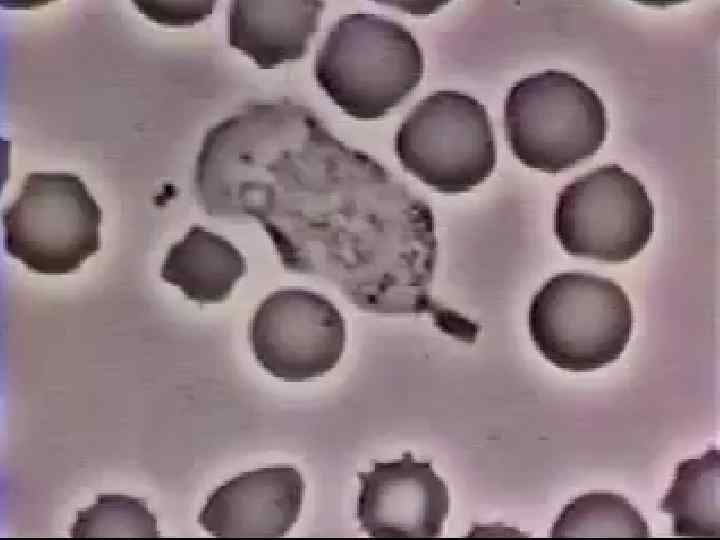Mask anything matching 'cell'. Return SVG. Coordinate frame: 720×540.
<instances>
[{
    "label": "cell",
    "instance_id": "ba28073f",
    "mask_svg": "<svg viewBox=\"0 0 720 540\" xmlns=\"http://www.w3.org/2000/svg\"><path fill=\"white\" fill-rule=\"evenodd\" d=\"M249 341L255 360L269 374L305 381L338 364L346 342L345 321L325 296L283 289L269 294L256 308Z\"/></svg>",
    "mask_w": 720,
    "mask_h": 540
},
{
    "label": "cell",
    "instance_id": "4fadbf2b",
    "mask_svg": "<svg viewBox=\"0 0 720 540\" xmlns=\"http://www.w3.org/2000/svg\"><path fill=\"white\" fill-rule=\"evenodd\" d=\"M720 452L709 448L698 458L680 461L659 503L671 515L677 537L719 538Z\"/></svg>",
    "mask_w": 720,
    "mask_h": 540
},
{
    "label": "cell",
    "instance_id": "52a82bcc",
    "mask_svg": "<svg viewBox=\"0 0 720 540\" xmlns=\"http://www.w3.org/2000/svg\"><path fill=\"white\" fill-rule=\"evenodd\" d=\"M654 231V207L640 180L617 164L577 177L559 193L554 232L570 255L621 263L634 258Z\"/></svg>",
    "mask_w": 720,
    "mask_h": 540
},
{
    "label": "cell",
    "instance_id": "8fae6325",
    "mask_svg": "<svg viewBox=\"0 0 720 540\" xmlns=\"http://www.w3.org/2000/svg\"><path fill=\"white\" fill-rule=\"evenodd\" d=\"M323 1L231 2L228 43L261 69L302 59L316 33Z\"/></svg>",
    "mask_w": 720,
    "mask_h": 540
},
{
    "label": "cell",
    "instance_id": "6da1fadb",
    "mask_svg": "<svg viewBox=\"0 0 720 540\" xmlns=\"http://www.w3.org/2000/svg\"><path fill=\"white\" fill-rule=\"evenodd\" d=\"M227 218H253L285 269L329 280L358 308L393 303L399 246H434L428 204L382 164L283 100L239 136Z\"/></svg>",
    "mask_w": 720,
    "mask_h": 540
},
{
    "label": "cell",
    "instance_id": "3957f363",
    "mask_svg": "<svg viewBox=\"0 0 720 540\" xmlns=\"http://www.w3.org/2000/svg\"><path fill=\"white\" fill-rule=\"evenodd\" d=\"M531 339L554 366L590 372L616 361L633 329V312L613 280L583 272L550 278L528 310Z\"/></svg>",
    "mask_w": 720,
    "mask_h": 540
},
{
    "label": "cell",
    "instance_id": "30bf717a",
    "mask_svg": "<svg viewBox=\"0 0 720 540\" xmlns=\"http://www.w3.org/2000/svg\"><path fill=\"white\" fill-rule=\"evenodd\" d=\"M305 483L288 465L243 472L208 496L197 521L218 538H279L297 522Z\"/></svg>",
    "mask_w": 720,
    "mask_h": 540
},
{
    "label": "cell",
    "instance_id": "2e32d148",
    "mask_svg": "<svg viewBox=\"0 0 720 540\" xmlns=\"http://www.w3.org/2000/svg\"><path fill=\"white\" fill-rule=\"evenodd\" d=\"M150 19L164 25L185 26L206 18L213 9V1L197 2H135Z\"/></svg>",
    "mask_w": 720,
    "mask_h": 540
},
{
    "label": "cell",
    "instance_id": "5bb4252c",
    "mask_svg": "<svg viewBox=\"0 0 720 540\" xmlns=\"http://www.w3.org/2000/svg\"><path fill=\"white\" fill-rule=\"evenodd\" d=\"M550 537L648 538V523L627 498L612 492H589L566 504Z\"/></svg>",
    "mask_w": 720,
    "mask_h": 540
},
{
    "label": "cell",
    "instance_id": "277c9868",
    "mask_svg": "<svg viewBox=\"0 0 720 540\" xmlns=\"http://www.w3.org/2000/svg\"><path fill=\"white\" fill-rule=\"evenodd\" d=\"M504 125L513 155L529 168L552 174L593 156L608 127L598 94L561 70L513 84L505 99Z\"/></svg>",
    "mask_w": 720,
    "mask_h": 540
},
{
    "label": "cell",
    "instance_id": "8992f818",
    "mask_svg": "<svg viewBox=\"0 0 720 540\" xmlns=\"http://www.w3.org/2000/svg\"><path fill=\"white\" fill-rule=\"evenodd\" d=\"M394 148L407 172L444 194L480 185L496 165L494 131L485 107L453 90L421 100L398 128Z\"/></svg>",
    "mask_w": 720,
    "mask_h": 540
},
{
    "label": "cell",
    "instance_id": "9a60e30c",
    "mask_svg": "<svg viewBox=\"0 0 720 540\" xmlns=\"http://www.w3.org/2000/svg\"><path fill=\"white\" fill-rule=\"evenodd\" d=\"M72 538H159L157 518L140 498L125 494H99L89 507L76 513L69 531Z\"/></svg>",
    "mask_w": 720,
    "mask_h": 540
},
{
    "label": "cell",
    "instance_id": "5b68a950",
    "mask_svg": "<svg viewBox=\"0 0 720 540\" xmlns=\"http://www.w3.org/2000/svg\"><path fill=\"white\" fill-rule=\"evenodd\" d=\"M102 210L73 173H29L3 210L4 247L44 275L76 271L101 248Z\"/></svg>",
    "mask_w": 720,
    "mask_h": 540
},
{
    "label": "cell",
    "instance_id": "7c38bea8",
    "mask_svg": "<svg viewBox=\"0 0 720 540\" xmlns=\"http://www.w3.org/2000/svg\"><path fill=\"white\" fill-rule=\"evenodd\" d=\"M246 272L241 252L224 237L202 226H192L172 244L161 267V277L192 301H225Z\"/></svg>",
    "mask_w": 720,
    "mask_h": 540
},
{
    "label": "cell",
    "instance_id": "7a4b0ae2",
    "mask_svg": "<svg viewBox=\"0 0 720 540\" xmlns=\"http://www.w3.org/2000/svg\"><path fill=\"white\" fill-rule=\"evenodd\" d=\"M422 50L402 24L367 12L341 17L329 30L314 63L318 86L347 115L385 116L420 83Z\"/></svg>",
    "mask_w": 720,
    "mask_h": 540
},
{
    "label": "cell",
    "instance_id": "9c48e42d",
    "mask_svg": "<svg viewBox=\"0 0 720 540\" xmlns=\"http://www.w3.org/2000/svg\"><path fill=\"white\" fill-rule=\"evenodd\" d=\"M360 481L356 518L372 538H437L451 500L445 482L429 461L410 452L399 459L372 461Z\"/></svg>",
    "mask_w": 720,
    "mask_h": 540
}]
</instances>
